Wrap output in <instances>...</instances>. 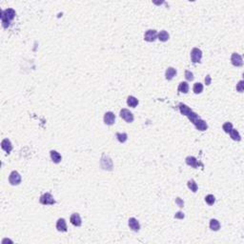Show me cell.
<instances>
[{
	"label": "cell",
	"instance_id": "obj_11",
	"mask_svg": "<svg viewBox=\"0 0 244 244\" xmlns=\"http://www.w3.org/2000/svg\"><path fill=\"white\" fill-rule=\"evenodd\" d=\"M70 221H71L72 224L76 226V227H79V226H81V224H82V220H81L80 216L77 213H75V214H73L71 216Z\"/></svg>",
	"mask_w": 244,
	"mask_h": 244
},
{
	"label": "cell",
	"instance_id": "obj_13",
	"mask_svg": "<svg viewBox=\"0 0 244 244\" xmlns=\"http://www.w3.org/2000/svg\"><path fill=\"white\" fill-rule=\"evenodd\" d=\"M177 75V70L175 69L173 67H169L168 69L166 70V73H165V77L167 80H171L173 79L175 76Z\"/></svg>",
	"mask_w": 244,
	"mask_h": 244
},
{
	"label": "cell",
	"instance_id": "obj_10",
	"mask_svg": "<svg viewBox=\"0 0 244 244\" xmlns=\"http://www.w3.org/2000/svg\"><path fill=\"white\" fill-rule=\"evenodd\" d=\"M194 125L196 126V128L198 130V131H206L207 128H208V125L206 123V121H204L203 119L201 118H198L197 120H196L195 122H194Z\"/></svg>",
	"mask_w": 244,
	"mask_h": 244
},
{
	"label": "cell",
	"instance_id": "obj_15",
	"mask_svg": "<svg viewBox=\"0 0 244 244\" xmlns=\"http://www.w3.org/2000/svg\"><path fill=\"white\" fill-rule=\"evenodd\" d=\"M50 153H51V159H52L53 162H55V163H59V162L61 161L62 156L58 152L53 150V151L50 152Z\"/></svg>",
	"mask_w": 244,
	"mask_h": 244
},
{
	"label": "cell",
	"instance_id": "obj_26",
	"mask_svg": "<svg viewBox=\"0 0 244 244\" xmlns=\"http://www.w3.org/2000/svg\"><path fill=\"white\" fill-rule=\"evenodd\" d=\"M222 129L224 130V132H225V133L229 134V133L232 131V129H233V124H232V123H230V122H226V123L223 124Z\"/></svg>",
	"mask_w": 244,
	"mask_h": 244
},
{
	"label": "cell",
	"instance_id": "obj_8",
	"mask_svg": "<svg viewBox=\"0 0 244 244\" xmlns=\"http://www.w3.org/2000/svg\"><path fill=\"white\" fill-rule=\"evenodd\" d=\"M104 123L106 125H113L115 121V115L114 113L112 112H107L105 115H104Z\"/></svg>",
	"mask_w": 244,
	"mask_h": 244
},
{
	"label": "cell",
	"instance_id": "obj_33",
	"mask_svg": "<svg viewBox=\"0 0 244 244\" xmlns=\"http://www.w3.org/2000/svg\"><path fill=\"white\" fill-rule=\"evenodd\" d=\"M205 83L206 85H210L211 84V76L210 75H207L206 78H205Z\"/></svg>",
	"mask_w": 244,
	"mask_h": 244
},
{
	"label": "cell",
	"instance_id": "obj_17",
	"mask_svg": "<svg viewBox=\"0 0 244 244\" xmlns=\"http://www.w3.org/2000/svg\"><path fill=\"white\" fill-rule=\"evenodd\" d=\"M178 108H179L180 113H181V115H188L190 113L192 112L191 108H189L187 105H185L183 103H180L178 105Z\"/></svg>",
	"mask_w": 244,
	"mask_h": 244
},
{
	"label": "cell",
	"instance_id": "obj_19",
	"mask_svg": "<svg viewBox=\"0 0 244 244\" xmlns=\"http://www.w3.org/2000/svg\"><path fill=\"white\" fill-rule=\"evenodd\" d=\"M157 37H159V39L160 40V41L166 42V41H168V40H169L170 35H169V34L167 33L166 31H161L160 33L157 34Z\"/></svg>",
	"mask_w": 244,
	"mask_h": 244
},
{
	"label": "cell",
	"instance_id": "obj_9",
	"mask_svg": "<svg viewBox=\"0 0 244 244\" xmlns=\"http://www.w3.org/2000/svg\"><path fill=\"white\" fill-rule=\"evenodd\" d=\"M128 224H129V227L134 232H138L139 229H140V224H139L138 220L134 218H130Z\"/></svg>",
	"mask_w": 244,
	"mask_h": 244
},
{
	"label": "cell",
	"instance_id": "obj_25",
	"mask_svg": "<svg viewBox=\"0 0 244 244\" xmlns=\"http://www.w3.org/2000/svg\"><path fill=\"white\" fill-rule=\"evenodd\" d=\"M194 93L198 94H201L202 91H203V85L199 82H197V83H195V85H194Z\"/></svg>",
	"mask_w": 244,
	"mask_h": 244
},
{
	"label": "cell",
	"instance_id": "obj_24",
	"mask_svg": "<svg viewBox=\"0 0 244 244\" xmlns=\"http://www.w3.org/2000/svg\"><path fill=\"white\" fill-rule=\"evenodd\" d=\"M116 137H117V140H118L120 143H124L126 140L128 139V134L126 133H116Z\"/></svg>",
	"mask_w": 244,
	"mask_h": 244
},
{
	"label": "cell",
	"instance_id": "obj_21",
	"mask_svg": "<svg viewBox=\"0 0 244 244\" xmlns=\"http://www.w3.org/2000/svg\"><path fill=\"white\" fill-rule=\"evenodd\" d=\"M220 228V224L218 222V220L216 219H211L210 220V229L213 230V231H218Z\"/></svg>",
	"mask_w": 244,
	"mask_h": 244
},
{
	"label": "cell",
	"instance_id": "obj_28",
	"mask_svg": "<svg viewBox=\"0 0 244 244\" xmlns=\"http://www.w3.org/2000/svg\"><path fill=\"white\" fill-rule=\"evenodd\" d=\"M205 201L207 204H209V205H213L215 201H216V197L213 196V195H208L205 197Z\"/></svg>",
	"mask_w": 244,
	"mask_h": 244
},
{
	"label": "cell",
	"instance_id": "obj_2",
	"mask_svg": "<svg viewBox=\"0 0 244 244\" xmlns=\"http://www.w3.org/2000/svg\"><path fill=\"white\" fill-rule=\"evenodd\" d=\"M39 202L43 205H53L56 203V200L53 199V196L50 193H45L44 195L40 197Z\"/></svg>",
	"mask_w": 244,
	"mask_h": 244
},
{
	"label": "cell",
	"instance_id": "obj_6",
	"mask_svg": "<svg viewBox=\"0 0 244 244\" xmlns=\"http://www.w3.org/2000/svg\"><path fill=\"white\" fill-rule=\"evenodd\" d=\"M157 31L156 30H148L144 34V39L148 42H153L157 38Z\"/></svg>",
	"mask_w": 244,
	"mask_h": 244
},
{
	"label": "cell",
	"instance_id": "obj_5",
	"mask_svg": "<svg viewBox=\"0 0 244 244\" xmlns=\"http://www.w3.org/2000/svg\"><path fill=\"white\" fill-rule=\"evenodd\" d=\"M120 116L128 123H132L134 121V115L128 109H122L120 111Z\"/></svg>",
	"mask_w": 244,
	"mask_h": 244
},
{
	"label": "cell",
	"instance_id": "obj_31",
	"mask_svg": "<svg viewBox=\"0 0 244 244\" xmlns=\"http://www.w3.org/2000/svg\"><path fill=\"white\" fill-rule=\"evenodd\" d=\"M175 203H177V204H178L180 208H182V207L184 206V201L181 199V198H179V197H178L177 199H175Z\"/></svg>",
	"mask_w": 244,
	"mask_h": 244
},
{
	"label": "cell",
	"instance_id": "obj_4",
	"mask_svg": "<svg viewBox=\"0 0 244 244\" xmlns=\"http://www.w3.org/2000/svg\"><path fill=\"white\" fill-rule=\"evenodd\" d=\"M9 182H10L12 185H18L21 183V175H19L18 172L16 171H12L10 177H9Z\"/></svg>",
	"mask_w": 244,
	"mask_h": 244
},
{
	"label": "cell",
	"instance_id": "obj_29",
	"mask_svg": "<svg viewBox=\"0 0 244 244\" xmlns=\"http://www.w3.org/2000/svg\"><path fill=\"white\" fill-rule=\"evenodd\" d=\"M185 78L188 81H193L194 80V75L190 71H185Z\"/></svg>",
	"mask_w": 244,
	"mask_h": 244
},
{
	"label": "cell",
	"instance_id": "obj_20",
	"mask_svg": "<svg viewBox=\"0 0 244 244\" xmlns=\"http://www.w3.org/2000/svg\"><path fill=\"white\" fill-rule=\"evenodd\" d=\"M178 92L183 93V94H187L189 92V84L187 82H180L178 85Z\"/></svg>",
	"mask_w": 244,
	"mask_h": 244
},
{
	"label": "cell",
	"instance_id": "obj_23",
	"mask_svg": "<svg viewBox=\"0 0 244 244\" xmlns=\"http://www.w3.org/2000/svg\"><path fill=\"white\" fill-rule=\"evenodd\" d=\"M187 185H188V188L191 190V191L193 192V193H196L197 191V184L196 183V181L194 179H191V180H189L188 181V183H187Z\"/></svg>",
	"mask_w": 244,
	"mask_h": 244
},
{
	"label": "cell",
	"instance_id": "obj_1",
	"mask_svg": "<svg viewBox=\"0 0 244 244\" xmlns=\"http://www.w3.org/2000/svg\"><path fill=\"white\" fill-rule=\"evenodd\" d=\"M15 16V12L12 9H8V10L2 11L1 12V20L2 25L4 28H8L10 26V22L12 20Z\"/></svg>",
	"mask_w": 244,
	"mask_h": 244
},
{
	"label": "cell",
	"instance_id": "obj_32",
	"mask_svg": "<svg viewBox=\"0 0 244 244\" xmlns=\"http://www.w3.org/2000/svg\"><path fill=\"white\" fill-rule=\"evenodd\" d=\"M175 218H184V215H183V213H181V212H178V213H177L175 215Z\"/></svg>",
	"mask_w": 244,
	"mask_h": 244
},
{
	"label": "cell",
	"instance_id": "obj_7",
	"mask_svg": "<svg viewBox=\"0 0 244 244\" xmlns=\"http://www.w3.org/2000/svg\"><path fill=\"white\" fill-rule=\"evenodd\" d=\"M231 62L234 66L236 67H241L243 65V60H242V57L238 55L237 53H234L232 56H231Z\"/></svg>",
	"mask_w": 244,
	"mask_h": 244
},
{
	"label": "cell",
	"instance_id": "obj_30",
	"mask_svg": "<svg viewBox=\"0 0 244 244\" xmlns=\"http://www.w3.org/2000/svg\"><path fill=\"white\" fill-rule=\"evenodd\" d=\"M243 86H244V84H243V80H240V81L238 82V84L237 85V91L239 92V93H242V92H243V90H244Z\"/></svg>",
	"mask_w": 244,
	"mask_h": 244
},
{
	"label": "cell",
	"instance_id": "obj_12",
	"mask_svg": "<svg viewBox=\"0 0 244 244\" xmlns=\"http://www.w3.org/2000/svg\"><path fill=\"white\" fill-rule=\"evenodd\" d=\"M1 148L7 153H10L12 150V143L10 141V139H8V138L3 139L2 142H1Z\"/></svg>",
	"mask_w": 244,
	"mask_h": 244
},
{
	"label": "cell",
	"instance_id": "obj_18",
	"mask_svg": "<svg viewBox=\"0 0 244 244\" xmlns=\"http://www.w3.org/2000/svg\"><path fill=\"white\" fill-rule=\"evenodd\" d=\"M127 104H128V106H130V107L135 108L138 105V99L137 97L133 96H130L127 98Z\"/></svg>",
	"mask_w": 244,
	"mask_h": 244
},
{
	"label": "cell",
	"instance_id": "obj_22",
	"mask_svg": "<svg viewBox=\"0 0 244 244\" xmlns=\"http://www.w3.org/2000/svg\"><path fill=\"white\" fill-rule=\"evenodd\" d=\"M230 135H231V138L233 139V140H236V141H239L241 139L240 137V134H239V133L237 132V130H235L234 128L232 129L231 132L229 133Z\"/></svg>",
	"mask_w": 244,
	"mask_h": 244
},
{
	"label": "cell",
	"instance_id": "obj_14",
	"mask_svg": "<svg viewBox=\"0 0 244 244\" xmlns=\"http://www.w3.org/2000/svg\"><path fill=\"white\" fill-rule=\"evenodd\" d=\"M56 229L59 232H66L67 231V224L64 218H59L56 222Z\"/></svg>",
	"mask_w": 244,
	"mask_h": 244
},
{
	"label": "cell",
	"instance_id": "obj_3",
	"mask_svg": "<svg viewBox=\"0 0 244 244\" xmlns=\"http://www.w3.org/2000/svg\"><path fill=\"white\" fill-rule=\"evenodd\" d=\"M202 57V52L200 49L194 48L191 52V59L193 63H199Z\"/></svg>",
	"mask_w": 244,
	"mask_h": 244
},
{
	"label": "cell",
	"instance_id": "obj_27",
	"mask_svg": "<svg viewBox=\"0 0 244 244\" xmlns=\"http://www.w3.org/2000/svg\"><path fill=\"white\" fill-rule=\"evenodd\" d=\"M187 116H188L189 120L191 121V122H193V123H194V122H195L196 120H197L198 118H199V116H198V115L196 114V113H194L193 111H192L191 113H190V114H189Z\"/></svg>",
	"mask_w": 244,
	"mask_h": 244
},
{
	"label": "cell",
	"instance_id": "obj_16",
	"mask_svg": "<svg viewBox=\"0 0 244 244\" xmlns=\"http://www.w3.org/2000/svg\"><path fill=\"white\" fill-rule=\"evenodd\" d=\"M186 163H187V165L193 167V168H197V166H198V162L195 156H187Z\"/></svg>",
	"mask_w": 244,
	"mask_h": 244
}]
</instances>
